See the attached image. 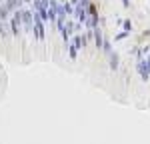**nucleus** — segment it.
I'll use <instances>...</instances> for the list:
<instances>
[{
  "instance_id": "nucleus-1",
  "label": "nucleus",
  "mask_w": 150,
  "mask_h": 144,
  "mask_svg": "<svg viewBox=\"0 0 150 144\" xmlns=\"http://www.w3.org/2000/svg\"><path fill=\"white\" fill-rule=\"evenodd\" d=\"M22 10H14L12 12V18H10V32L14 36L20 34V26H22Z\"/></svg>"
},
{
  "instance_id": "nucleus-2",
  "label": "nucleus",
  "mask_w": 150,
  "mask_h": 144,
  "mask_svg": "<svg viewBox=\"0 0 150 144\" xmlns=\"http://www.w3.org/2000/svg\"><path fill=\"white\" fill-rule=\"evenodd\" d=\"M32 18H34V28H32V32H34V36H36V40H44L46 38V32H44V22L36 16L34 12H32Z\"/></svg>"
},
{
  "instance_id": "nucleus-3",
  "label": "nucleus",
  "mask_w": 150,
  "mask_h": 144,
  "mask_svg": "<svg viewBox=\"0 0 150 144\" xmlns=\"http://www.w3.org/2000/svg\"><path fill=\"white\" fill-rule=\"evenodd\" d=\"M22 22L24 26H26V32H32V28H34V18H32V12H28V10H22Z\"/></svg>"
},
{
  "instance_id": "nucleus-4",
  "label": "nucleus",
  "mask_w": 150,
  "mask_h": 144,
  "mask_svg": "<svg viewBox=\"0 0 150 144\" xmlns=\"http://www.w3.org/2000/svg\"><path fill=\"white\" fill-rule=\"evenodd\" d=\"M4 6H6V8H8L10 12L20 10V6H22V0H4Z\"/></svg>"
},
{
  "instance_id": "nucleus-5",
  "label": "nucleus",
  "mask_w": 150,
  "mask_h": 144,
  "mask_svg": "<svg viewBox=\"0 0 150 144\" xmlns=\"http://www.w3.org/2000/svg\"><path fill=\"white\" fill-rule=\"evenodd\" d=\"M108 56H110V68H112V70H118V62H120L118 54L110 50V52H108Z\"/></svg>"
},
{
  "instance_id": "nucleus-6",
  "label": "nucleus",
  "mask_w": 150,
  "mask_h": 144,
  "mask_svg": "<svg viewBox=\"0 0 150 144\" xmlns=\"http://www.w3.org/2000/svg\"><path fill=\"white\" fill-rule=\"evenodd\" d=\"M78 50H80V48L76 46L74 42L70 44V48H68V54H70V58H72V60H76V56H78Z\"/></svg>"
},
{
  "instance_id": "nucleus-7",
  "label": "nucleus",
  "mask_w": 150,
  "mask_h": 144,
  "mask_svg": "<svg viewBox=\"0 0 150 144\" xmlns=\"http://www.w3.org/2000/svg\"><path fill=\"white\" fill-rule=\"evenodd\" d=\"M8 32H10V30H8V26L4 24V20H0V34H2V36H6Z\"/></svg>"
},
{
  "instance_id": "nucleus-8",
  "label": "nucleus",
  "mask_w": 150,
  "mask_h": 144,
  "mask_svg": "<svg viewBox=\"0 0 150 144\" xmlns=\"http://www.w3.org/2000/svg\"><path fill=\"white\" fill-rule=\"evenodd\" d=\"M122 26H124L126 32H132V22H130V20H122Z\"/></svg>"
},
{
  "instance_id": "nucleus-9",
  "label": "nucleus",
  "mask_w": 150,
  "mask_h": 144,
  "mask_svg": "<svg viewBox=\"0 0 150 144\" xmlns=\"http://www.w3.org/2000/svg\"><path fill=\"white\" fill-rule=\"evenodd\" d=\"M126 36H130V32H126V30H122L120 34H116V36H114V40H124Z\"/></svg>"
},
{
  "instance_id": "nucleus-10",
  "label": "nucleus",
  "mask_w": 150,
  "mask_h": 144,
  "mask_svg": "<svg viewBox=\"0 0 150 144\" xmlns=\"http://www.w3.org/2000/svg\"><path fill=\"white\" fill-rule=\"evenodd\" d=\"M122 6L124 8H130V0H122Z\"/></svg>"
}]
</instances>
